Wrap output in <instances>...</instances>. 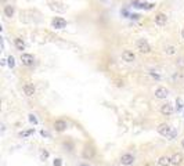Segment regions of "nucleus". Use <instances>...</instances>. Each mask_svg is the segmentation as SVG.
Segmentation results:
<instances>
[{
	"label": "nucleus",
	"mask_w": 184,
	"mask_h": 166,
	"mask_svg": "<svg viewBox=\"0 0 184 166\" xmlns=\"http://www.w3.org/2000/svg\"><path fill=\"white\" fill-rule=\"evenodd\" d=\"M137 50L140 53H143V54H148V53H151V46H150V43L147 40L139 39L137 40Z\"/></svg>",
	"instance_id": "1"
},
{
	"label": "nucleus",
	"mask_w": 184,
	"mask_h": 166,
	"mask_svg": "<svg viewBox=\"0 0 184 166\" xmlns=\"http://www.w3.org/2000/svg\"><path fill=\"white\" fill-rule=\"evenodd\" d=\"M157 130H158V133L161 134V136H163V137H169L170 133L173 132V129L170 128V125H168V123H161Z\"/></svg>",
	"instance_id": "2"
},
{
	"label": "nucleus",
	"mask_w": 184,
	"mask_h": 166,
	"mask_svg": "<svg viewBox=\"0 0 184 166\" xmlns=\"http://www.w3.org/2000/svg\"><path fill=\"white\" fill-rule=\"evenodd\" d=\"M134 161H136V158H134V155H132V154H123L121 156V159H119V162H121V165L123 166H130L134 163Z\"/></svg>",
	"instance_id": "3"
},
{
	"label": "nucleus",
	"mask_w": 184,
	"mask_h": 166,
	"mask_svg": "<svg viewBox=\"0 0 184 166\" xmlns=\"http://www.w3.org/2000/svg\"><path fill=\"white\" fill-rule=\"evenodd\" d=\"M21 62L24 65H26V67H31L35 62V57L32 54H28V53H22L21 54Z\"/></svg>",
	"instance_id": "4"
},
{
	"label": "nucleus",
	"mask_w": 184,
	"mask_h": 166,
	"mask_svg": "<svg viewBox=\"0 0 184 166\" xmlns=\"http://www.w3.org/2000/svg\"><path fill=\"white\" fill-rule=\"evenodd\" d=\"M159 111H161V114H162V115H166V116L172 115V114L174 112V109H173V105H172V104H169V102H166V104H162Z\"/></svg>",
	"instance_id": "5"
},
{
	"label": "nucleus",
	"mask_w": 184,
	"mask_h": 166,
	"mask_svg": "<svg viewBox=\"0 0 184 166\" xmlns=\"http://www.w3.org/2000/svg\"><path fill=\"white\" fill-rule=\"evenodd\" d=\"M168 96H169V90L166 89V87H163V86L157 87V90H155V97H157V98L162 100V98H166Z\"/></svg>",
	"instance_id": "6"
},
{
	"label": "nucleus",
	"mask_w": 184,
	"mask_h": 166,
	"mask_svg": "<svg viewBox=\"0 0 184 166\" xmlns=\"http://www.w3.org/2000/svg\"><path fill=\"white\" fill-rule=\"evenodd\" d=\"M22 90H24V93H25L26 97H33L35 96V86L32 84V83H25L24 84V87H22Z\"/></svg>",
	"instance_id": "7"
},
{
	"label": "nucleus",
	"mask_w": 184,
	"mask_h": 166,
	"mask_svg": "<svg viewBox=\"0 0 184 166\" xmlns=\"http://www.w3.org/2000/svg\"><path fill=\"white\" fill-rule=\"evenodd\" d=\"M65 25H67V21L64 18H61V17H56L53 19V26L56 29H62V28H65Z\"/></svg>",
	"instance_id": "8"
},
{
	"label": "nucleus",
	"mask_w": 184,
	"mask_h": 166,
	"mask_svg": "<svg viewBox=\"0 0 184 166\" xmlns=\"http://www.w3.org/2000/svg\"><path fill=\"white\" fill-rule=\"evenodd\" d=\"M122 58L126 61V62H133L134 60H136V56H134L133 51L130 50H125L123 53H122Z\"/></svg>",
	"instance_id": "9"
},
{
	"label": "nucleus",
	"mask_w": 184,
	"mask_h": 166,
	"mask_svg": "<svg viewBox=\"0 0 184 166\" xmlns=\"http://www.w3.org/2000/svg\"><path fill=\"white\" fill-rule=\"evenodd\" d=\"M166 21H168V17H166L163 13H158L155 15V24L159 26H163L166 24Z\"/></svg>",
	"instance_id": "10"
},
{
	"label": "nucleus",
	"mask_w": 184,
	"mask_h": 166,
	"mask_svg": "<svg viewBox=\"0 0 184 166\" xmlns=\"http://www.w3.org/2000/svg\"><path fill=\"white\" fill-rule=\"evenodd\" d=\"M170 158H172V165H174V166L181 165V162H183V161H184L183 155H181V154H179V152L173 154V155H172Z\"/></svg>",
	"instance_id": "11"
},
{
	"label": "nucleus",
	"mask_w": 184,
	"mask_h": 166,
	"mask_svg": "<svg viewBox=\"0 0 184 166\" xmlns=\"http://www.w3.org/2000/svg\"><path fill=\"white\" fill-rule=\"evenodd\" d=\"M67 128H68V123L65 121H56L54 122V129L57 130V132H64V130H67Z\"/></svg>",
	"instance_id": "12"
},
{
	"label": "nucleus",
	"mask_w": 184,
	"mask_h": 166,
	"mask_svg": "<svg viewBox=\"0 0 184 166\" xmlns=\"http://www.w3.org/2000/svg\"><path fill=\"white\" fill-rule=\"evenodd\" d=\"M158 165L159 166H170L172 165V158L169 155H163L158 159Z\"/></svg>",
	"instance_id": "13"
},
{
	"label": "nucleus",
	"mask_w": 184,
	"mask_h": 166,
	"mask_svg": "<svg viewBox=\"0 0 184 166\" xmlns=\"http://www.w3.org/2000/svg\"><path fill=\"white\" fill-rule=\"evenodd\" d=\"M94 156V150H93V147H84V150H83V158L84 159H90V158H93Z\"/></svg>",
	"instance_id": "14"
},
{
	"label": "nucleus",
	"mask_w": 184,
	"mask_h": 166,
	"mask_svg": "<svg viewBox=\"0 0 184 166\" xmlns=\"http://www.w3.org/2000/svg\"><path fill=\"white\" fill-rule=\"evenodd\" d=\"M14 45H15V47H17L18 50H24V49H25V43H24L22 39H15V40H14Z\"/></svg>",
	"instance_id": "15"
},
{
	"label": "nucleus",
	"mask_w": 184,
	"mask_h": 166,
	"mask_svg": "<svg viewBox=\"0 0 184 166\" xmlns=\"http://www.w3.org/2000/svg\"><path fill=\"white\" fill-rule=\"evenodd\" d=\"M4 14H6V17H13L14 15V7L13 6H4Z\"/></svg>",
	"instance_id": "16"
},
{
	"label": "nucleus",
	"mask_w": 184,
	"mask_h": 166,
	"mask_svg": "<svg viewBox=\"0 0 184 166\" xmlns=\"http://www.w3.org/2000/svg\"><path fill=\"white\" fill-rule=\"evenodd\" d=\"M165 53L166 54H169V56H173V54H176V47L174 46H166L165 47Z\"/></svg>",
	"instance_id": "17"
},
{
	"label": "nucleus",
	"mask_w": 184,
	"mask_h": 166,
	"mask_svg": "<svg viewBox=\"0 0 184 166\" xmlns=\"http://www.w3.org/2000/svg\"><path fill=\"white\" fill-rule=\"evenodd\" d=\"M7 64H8V67H10V68H14V67H15V61H14L13 56H10V57L7 58Z\"/></svg>",
	"instance_id": "18"
},
{
	"label": "nucleus",
	"mask_w": 184,
	"mask_h": 166,
	"mask_svg": "<svg viewBox=\"0 0 184 166\" xmlns=\"http://www.w3.org/2000/svg\"><path fill=\"white\" fill-rule=\"evenodd\" d=\"M176 107H177V111H181V109H183V100H181V98H177V100H176Z\"/></svg>",
	"instance_id": "19"
},
{
	"label": "nucleus",
	"mask_w": 184,
	"mask_h": 166,
	"mask_svg": "<svg viewBox=\"0 0 184 166\" xmlns=\"http://www.w3.org/2000/svg\"><path fill=\"white\" fill-rule=\"evenodd\" d=\"M29 122L33 123V125H38V119H36V116L33 115V114H29Z\"/></svg>",
	"instance_id": "20"
},
{
	"label": "nucleus",
	"mask_w": 184,
	"mask_h": 166,
	"mask_svg": "<svg viewBox=\"0 0 184 166\" xmlns=\"http://www.w3.org/2000/svg\"><path fill=\"white\" fill-rule=\"evenodd\" d=\"M40 156H42V159H46L47 156H49V152L45 151V150H42V152H40Z\"/></svg>",
	"instance_id": "21"
},
{
	"label": "nucleus",
	"mask_w": 184,
	"mask_h": 166,
	"mask_svg": "<svg viewBox=\"0 0 184 166\" xmlns=\"http://www.w3.org/2000/svg\"><path fill=\"white\" fill-rule=\"evenodd\" d=\"M177 65H179V67H180V68H184V57L179 58V61H177Z\"/></svg>",
	"instance_id": "22"
},
{
	"label": "nucleus",
	"mask_w": 184,
	"mask_h": 166,
	"mask_svg": "<svg viewBox=\"0 0 184 166\" xmlns=\"http://www.w3.org/2000/svg\"><path fill=\"white\" fill-rule=\"evenodd\" d=\"M176 134H177V130H174V129H173V132H172V133H170V136H169V140H173Z\"/></svg>",
	"instance_id": "23"
},
{
	"label": "nucleus",
	"mask_w": 184,
	"mask_h": 166,
	"mask_svg": "<svg viewBox=\"0 0 184 166\" xmlns=\"http://www.w3.org/2000/svg\"><path fill=\"white\" fill-rule=\"evenodd\" d=\"M54 166H61V159L60 158H57V159L54 161V163H53Z\"/></svg>",
	"instance_id": "24"
},
{
	"label": "nucleus",
	"mask_w": 184,
	"mask_h": 166,
	"mask_svg": "<svg viewBox=\"0 0 184 166\" xmlns=\"http://www.w3.org/2000/svg\"><path fill=\"white\" fill-rule=\"evenodd\" d=\"M32 132H33V130H28V132H24V133H21V136H22V137H26V136H29Z\"/></svg>",
	"instance_id": "25"
},
{
	"label": "nucleus",
	"mask_w": 184,
	"mask_h": 166,
	"mask_svg": "<svg viewBox=\"0 0 184 166\" xmlns=\"http://www.w3.org/2000/svg\"><path fill=\"white\" fill-rule=\"evenodd\" d=\"M181 147H183V150H184V139L181 140Z\"/></svg>",
	"instance_id": "26"
},
{
	"label": "nucleus",
	"mask_w": 184,
	"mask_h": 166,
	"mask_svg": "<svg viewBox=\"0 0 184 166\" xmlns=\"http://www.w3.org/2000/svg\"><path fill=\"white\" fill-rule=\"evenodd\" d=\"M181 36H183V39H184V28H183V31H181Z\"/></svg>",
	"instance_id": "27"
},
{
	"label": "nucleus",
	"mask_w": 184,
	"mask_h": 166,
	"mask_svg": "<svg viewBox=\"0 0 184 166\" xmlns=\"http://www.w3.org/2000/svg\"><path fill=\"white\" fill-rule=\"evenodd\" d=\"M82 166H86V165H82Z\"/></svg>",
	"instance_id": "28"
}]
</instances>
